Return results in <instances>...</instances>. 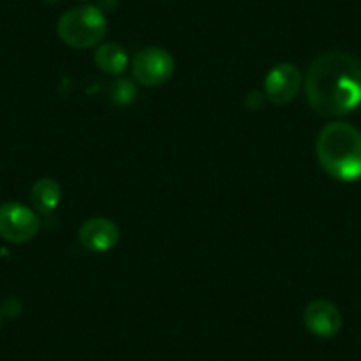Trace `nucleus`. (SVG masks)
I'll return each mask as SVG.
<instances>
[{"mask_svg": "<svg viewBox=\"0 0 361 361\" xmlns=\"http://www.w3.org/2000/svg\"><path fill=\"white\" fill-rule=\"evenodd\" d=\"M303 87L315 114L347 116L361 105V62L345 51H324L308 66Z\"/></svg>", "mask_w": 361, "mask_h": 361, "instance_id": "f257e3e1", "label": "nucleus"}, {"mask_svg": "<svg viewBox=\"0 0 361 361\" xmlns=\"http://www.w3.org/2000/svg\"><path fill=\"white\" fill-rule=\"evenodd\" d=\"M315 154L321 169L342 183L361 179V131L343 121L329 123L319 131Z\"/></svg>", "mask_w": 361, "mask_h": 361, "instance_id": "f03ea898", "label": "nucleus"}, {"mask_svg": "<svg viewBox=\"0 0 361 361\" xmlns=\"http://www.w3.org/2000/svg\"><path fill=\"white\" fill-rule=\"evenodd\" d=\"M109 23L98 6H76L62 13L57 23V34L71 48L87 50L99 44L105 37Z\"/></svg>", "mask_w": 361, "mask_h": 361, "instance_id": "7ed1b4c3", "label": "nucleus"}, {"mask_svg": "<svg viewBox=\"0 0 361 361\" xmlns=\"http://www.w3.org/2000/svg\"><path fill=\"white\" fill-rule=\"evenodd\" d=\"M41 220L36 211L20 202L0 204V238L13 245H23L37 235Z\"/></svg>", "mask_w": 361, "mask_h": 361, "instance_id": "20e7f679", "label": "nucleus"}, {"mask_svg": "<svg viewBox=\"0 0 361 361\" xmlns=\"http://www.w3.org/2000/svg\"><path fill=\"white\" fill-rule=\"evenodd\" d=\"M173 57L166 50L158 47L144 48L131 61L133 78L144 87H159L172 76Z\"/></svg>", "mask_w": 361, "mask_h": 361, "instance_id": "39448f33", "label": "nucleus"}, {"mask_svg": "<svg viewBox=\"0 0 361 361\" xmlns=\"http://www.w3.org/2000/svg\"><path fill=\"white\" fill-rule=\"evenodd\" d=\"M301 73L293 64H279L271 69L264 80V94L275 105H287L301 89Z\"/></svg>", "mask_w": 361, "mask_h": 361, "instance_id": "423d86ee", "label": "nucleus"}, {"mask_svg": "<svg viewBox=\"0 0 361 361\" xmlns=\"http://www.w3.org/2000/svg\"><path fill=\"white\" fill-rule=\"evenodd\" d=\"M303 322L312 335L319 338H333L342 328V314L328 300H314L303 312Z\"/></svg>", "mask_w": 361, "mask_h": 361, "instance_id": "0eeeda50", "label": "nucleus"}, {"mask_svg": "<svg viewBox=\"0 0 361 361\" xmlns=\"http://www.w3.org/2000/svg\"><path fill=\"white\" fill-rule=\"evenodd\" d=\"M121 232L116 221L109 218H90L80 227L78 239L80 245L92 253H105L116 248L119 243Z\"/></svg>", "mask_w": 361, "mask_h": 361, "instance_id": "6e6552de", "label": "nucleus"}, {"mask_svg": "<svg viewBox=\"0 0 361 361\" xmlns=\"http://www.w3.org/2000/svg\"><path fill=\"white\" fill-rule=\"evenodd\" d=\"M61 185H59L55 179H50V177L37 179L32 185V188H30V200H32V206L43 214L54 213L59 207V204H61Z\"/></svg>", "mask_w": 361, "mask_h": 361, "instance_id": "1a4fd4ad", "label": "nucleus"}, {"mask_svg": "<svg viewBox=\"0 0 361 361\" xmlns=\"http://www.w3.org/2000/svg\"><path fill=\"white\" fill-rule=\"evenodd\" d=\"M94 62L106 75H121L128 68L126 50L117 43H103L96 50Z\"/></svg>", "mask_w": 361, "mask_h": 361, "instance_id": "9d476101", "label": "nucleus"}, {"mask_svg": "<svg viewBox=\"0 0 361 361\" xmlns=\"http://www.w3.org/2000/svg\"><path fill=\"white\" fill-rule=\"evenodd\" d=\"M112 99L119 105H128L135 98V85L130 80H117L110 89Z\"/></svg>", "mask_w": 361, "mask_h": 361, "instance_id": "9b49d317", "label": "nucleus"}, {"mask_svg": "<svg viewBox=\"0 0 361 361\" xmlns=\"http://www.w3.org/2000/svg\"><path fill=\"white\" fill-rule=\"evenodd\" d=\"M0 314L6 315V317H18L22 314V301L18 298H8V300L2 301Z\"/></svg>", "mask_w": 361, "mask_h": 361, "instance_id": "f8f14e48", "label": "nucleus"}, {"mask_svg": "<svg viewBox=\"0 0 361 361\" xmlns=\"http://www.w3.org/2000/svg\"><path fill=\"white\" fill-rule=\"evenodd\" d=\"M116 6H117V0H99L98 8L105 13V11H114Z\"/></svg>", "mask_w": 361, "mask_h": 361, "instance_id": "ddd939ff", "label": "nucleus"}, {"mask_svg": "<svg viewBox=\"0 0 361 361\" xmlns=\"http://www.w3.org/2000/svg\"><path fill=\"white\" fill-rule=\"evenodd\" d=\"M43 2H47V4H55V2H59V0H43Z\"/></svg>", "mask_w": 361, "mask_h": 361, "instance_id": "4468645a", "label": "nucleus"}, {"mask_svg": "<svg viewBox=\"0 0 361 361\" xmlns=\"http://www.w3.org/2000/svg\"><path fill=\"white\" fill-rule=\"evenodd\" d=\"M0 326H2V314H0Z\"/></svg>", "mask_w": 361, "mask_h": 361, "instance_id": "2eb2a0df", "label": "nucleus"}, {"mask_svg": "<svg viewBox=\"0 0 361 361\" xmlns=\"http://www.w3.org/2000/svg\"><path fill=\"white\" fill-rule=\"evenodd\" d=\"M80 2H87V0H80Z\"/></svg>", "mask_w": 361, "mask_h": 361, "instance_id": "dca6fc26", "label": "nucleus"}]
</instances>
